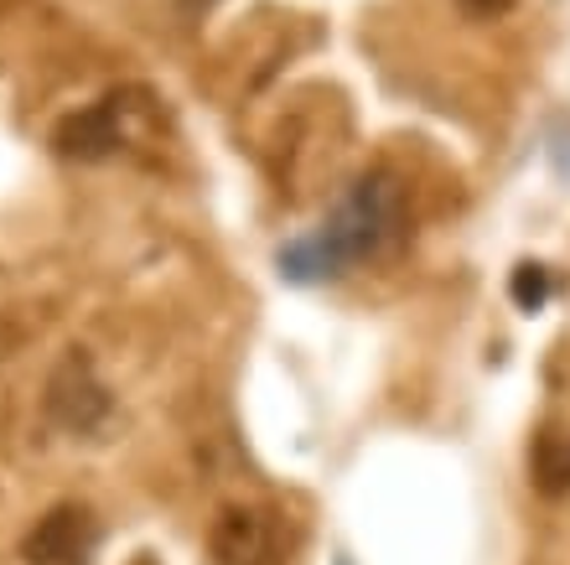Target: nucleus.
Here are the masks:
<instances>
[{"mask_svg":"<svg viewBox=\"0 0 570 565\" xmlns=\"http://www.w3.org/2000/svg\"><path fill=\"white\" fill-rule=\"evenodd\" d=\"M42 405H47V420L62 426L68 436H99L109 410H115L105 379H99V369H94V358L83 348H68L58 358V369L47 373Z\"/></svg>","mask_w":570,"mask_h":565,"instance_id":"3","label":"nucleus"},{"mask_svg":"<svg viewBox=\"0 0 570 565\" xmlns=\"http://www.w3.org/2000/svg\"><path fill=\"white\" fill-rule=\"evenodd\" d=\"M150 115V94L146 89H109L99 105L78 109L52 130V146L68 162H105V156H120L130 146L136 125Z\"/></svg>","mask_w":570,"mask_h":565,"instance_id":"2","label":"nucleus"},{"mask_svg":"<svg viewBox=\"0 0 570 565\" xmlns=\"http://www.w3.org/2000/svg\"><path fill=\"white\" fill-rule=\"evenodd\" d=\"M544 296H550V270L544 265H519L513 270V301H519L524 312H540Z\"/></svg>","mask_w":570,"mask_h":565,"instance_id":"7","label":"nucleus"},{"mask_svg":"<svg viewBox=\"0 0 570 565\" xmlns=\"http://www.w3.org/2000/svg\"><path fill=\"white\" fill-rule=\"evenodd\" d=\"M94 545H99V524L89 519V508L58 504L31 524V535L21 539V561L27 565H89Z\"/></svg>","mask_w":570,"mask_h":565,"instance_id":"5","label":"nucleus"},{"mask_svg":"<svg viewBox=\"0 0 570 565\" xmlns=\"http://www.w3.org/2000/svg\"><path fill=\"white\" fill-rule=\"evenodd\" d=\"M410 238V197L405 182L394 177L390 166H368L343 197L337 208L322 218V228H312L306 238H291L275 265L285 281L296 285H316L343 275L347 265L363 260H384Z\"/></svg>","mask_w":570,"mask_h":565,"instance_id":"1","label":"nucleus"},{"mask_svg":"<svg viewBox=\"0 0 570 565\" xmlns=\"http://www.w3.org/2000/svg\"><path fill=\"white\" fill-rule=\"evenodd\" d=\"M213 565H285V524L259 504L218 508L208 535Z\"/></svg>","mask_w":570,"mask_h":565,"instance_id":"4","label":"nucleus"},{"mask_svg":"<svg viewBox=\"0 0 570 565\" xmlns=\"http://www.w3.org/2000/svg\"><path fill=\"white\" fill-rule=\"evenodd\" d=\"M529 483L544 498H566L570 493V426L566 420H544L534 441H529Z\"/></svg>","mask_w":570,"mask_h":565,"instance_id":"6","label":"nucleus"},{"mask_svg":"<svg viewBox=\"0 0 570 565\" xmlns=\"http://www.w3.org/2000/svg\"><path fill=\"white\" fill-rule=\"evenodd\" d=\"M466 11H478V16H503L513 6V0H462Z\"/></svg>","mask_w":570,"mask_h":565,"instance_id":"8","label":"nucleus"}]
</instances>
